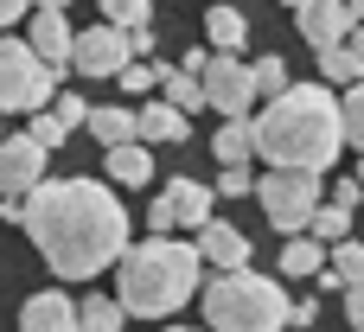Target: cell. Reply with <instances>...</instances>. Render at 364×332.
<instances>
[{
    "mask_svg": "<svg viewBox=\"0 0 364 332\" xmlns=\"http://www.w3.org/2000/svg\"><path fill=\"white\" fill-rule=\"evenodd\" d=\"M19 224L64 282H90L128 256V205L102 179H45L26 198Z\"/></svg>",
    "mask_w": 364,
    "mask_h": 332,
    "instance_id": "obj_1",
    "label": "cell"
},
{
    "mask_svg": "<svg viewBox=\"0 0 364 332\" xmlns=\"http://www.w3.org/2000/svg\"><path fill=\"white\" fill-rule=\"evenodd\" d=\"M346 147V122H339V96L326 83H288V96H275L256 115V154L275 173H307L320 179Z\"/></svg>",
    "mask_w": 364,
    "mask_h": 332,
    "instance_id": "obj_2",
    "label": "cell"
},
{
    "mask_svg": "<svg viewBox=\"0 0 364 332\" xmlns=\"http://www.w3.org/2000/svg\"><path fill=\"white\" fill-rule=\"evenodd\" d=\"M122 282H115V301L122 314L134 320H173L192 294H198V243H173V237H147V243H128V256L115 262Z\"/></svg>",
    "mask_w": 364,
    "mask_h": 332,
    "instance_id": "obj_3",
    "label": "cell"
},
{
    "mask_svg": "<svg viewBox=\"0 0 364 332\" xmlns=\"http://www.w3.org/2000/svg\"><path fill=\"white\" fill-rule=\"evenodd\" d=\"M288 294L275 275L237 269V275H211L205 282V332H282L288 326Z\"/></svg>",
    "mask_w": 364,
    "mask_h": 332,
    "instance_id": "obj_4",
    "label": "cell"
},
{
    "mask_svg": "<svg viewBox=\"0 0 364 332\" xmlns=\"http://www.w3.org/2000/svg\"><path fill=\"white\" fill-rule=\"evenodd\" d=\"M58 90V77L32 58L26 38H0V115H32L45 109Z\"/></svg>",
    "mask_w": 364,
    "mask_h": 332,
    "instance_id": "obj_5",
    "label": "cell"
},
{
    "mask_svg": "<svg viewBox=\"0 0 364 332\" xmlns=\"http://www.w3.org/2000/svg\"><path fill=\"white\" fill-rule=\"evenodd\" d=\"M256 198H262L269 224L288 230V237H301L314 224V211L326 205L320 198V179H307V173H269V179H256Z\"/></svg>",
    "mask_w": 364,
    "mask_h": 332,
    "instance_id": "obj_6",
    "label": "cell"
},
{
    "mask_svg": "<svg viewBox=\"0 0 364 332\" xmlns=\"http://www.w3.org/2000/svg\"><path fill=\"white\" fill-rule=\"evenodd\" d=\"M211 186H198V179H166V192L147 205V230L154 237H166V230H205L211 224Z\"/></svg>",
    "mask_w": 364,
    "mask_h": 332,
    "instance_id": "obj_7",
    "label": "cell"
},
{
    "mask_svg": "<svg viewBox=\"0 0 364 332\" xmlns=\"http://www.w3.org/2000/svg\"><path fill=\"white\" fill-rule=\"evenodd\" d=\"M198 90H205V102H211L224 122H243L250 102H256V83H250V64H243V58H205Z\"/></svg>",
    "mask_w": 364,
    "mask_h": 332,
    "instance_id": "obj_8",
    "label": "cell"
},
{
    "mask_svg": "<svg viewBox=\"0 0 364 332\" xmlns=\"http://www.w3.org/2000/svg\"><path fill=\"white\" fill-rule=\"evenodd\" d=\"M134 64V45H128V32H115V26H90V32H77V45H70V70H83V77H122Z\"/></svg>",
    "mask_w": 364,
    "mask_h": 332,
    "instance_id": "obj_9",
    "label": "cell"
},
{
    "mask_svg": "<svg viewBox=\"0 0 364 332\" xmlns=\"http://www.w3.org/2000/svg\"><path fill=\"white\" fill-rule=\"evenodd\" d=\"M26 19H32V32H26L32 58H38L51 77H64V70H70V45H77V32H70V13H64L58 0H45V6H32Z\"/></svg>",
    "mask_w": 364,
    "mask_h": 332,
    "instance_id": "obj_10",
    "label": "cell"
},
{
    "mask_svg": "<svg viewBox=\"0 0 364 332\" xmlns=\"http://www.w3.org/2000/svg\"><path fill=\"white\" fill-rule=\"evenodd\" d=\"M38 186H45V147H38V141H26V134L0 141V205L32 198Z\"/></svg>",
    "mask_w": 364,
    "mask_h": 332,
    "instance_id": "obj_11",
    "label": "cell"
},
{
    "mask_svg": "<svg viewBox=\"0 0 364 332\" xmlns=\"http://www.w3.org/2000/svg\"><path fill=\"white\" fill-rule=\"evenodd\" d=\"M352 26H358V19H352V6H346V0H301V6H294V32H301L314 51L346 45V38H352Z\"/></svg>",
    "mask_w": 364,
    "mask_h": 332,
    "instance_id": "obj_12",
    "label": "cell"
},
{
    "mask_svg": "<svg viewBox=\"0 0 364 332\" xmlns=\"http://www.w3.org/2000/svg\"><path fill=\"white\" fill-rule=\"evenodd\" d=\"M198 262H218V275H237V269H250V237H243L237 224L211 218V224L198 230Z\"/></svg>",
    "mask_w": 364,
    "mask_h": 332,
    "instance_id": "obj_13",
    "label": "cell"
},
{
    "mask_svg": "<svg viewBox=\"0 0 364 332\" xmlns=\"http://www.w3.org/2000/svg\"><path fill=\"white\" fill-rule=\"evenodd\" d=\"M19 332H83L77 326V307H70V294H32L26 301V314H19Z\"/></svg>",
    "mask_w": 364,
    "mask_h": 332,
    "instance_id": "obj_14",
    "label": "cell"
},
{
    "mask_svg": "<svg viewBox=\"0 0 364 332\" xmlns=\"http://www.w3.org/2000/svg\"><path fill=\"white\" fill-rule=\"evenodd\" d=\"M205 38H211V58H237L243 38H250V19L237 6H211L205 13Z\"/></svg>",
    "mask_w": 364,
    "mask_h": 332,
    "instance_id": "obj_15",
    "label": "cell"
},
{
    "mask_svg": "<svg viewBox=\"0 0 364 332\" xmlns=\"http://www.w3.org/2000/svg\"><path fill=\"white\" fill-rule=\"evenodd\" d=\"M134 134H141V147H147V141H186V115L154 96L147 109H134Z\"/></svg>",
    "mask_w": 364,
    "mask_h": 332,
    "instance_id": "obj_16",
    "label": "cell"
},
{
    "mask_svg": "<svg viewBox=\"0 0 364 332\" xmlns=\"http://www.w3.org/2000/svg\"><path fill=\"white\" fill-rule=\"evenodd\" d=\"M83 128H90V134H96L109 154L141 141V134H134V109H90V122H83Z\"/></svg>",
    "mask_w": 364,
    "mask_h": 332,
    "instance_id": "obj_17",
    "label": "cell"
},
{
    "mask_svg": "<svg viewBox=\"0 0 364 332\" xmlns=\"http://www.w3.org/2000/svg\"><path fill=\"white\" fill-rule=\"evenodd\" d=\"M211 147H218L224 166H250V154H256V122H250V115H243V122H224V128L211 134Z\"/></svg>",
    "mask_w": 364,
    "mask_h": 332,
    "instance_id": "obj_18",
    "label": "cell"
},
{
    "mask_svg": "<svg viewBox=\"0 0 364 332\" xmlns=\"http://www.w3.org/2000/svg\"><path fill=\"white\" fill-rule=\"evenodd\" d=\"M102 166H109V179H115V186H147V179H154V154H147L141 141H134V147H115Z\"/></svg>",
    "mask_w": 364,
    "mask_h": 332,
    "instance_id": "obj_19",
    "label": "cell"
},
{
    "mask_svg": "<svg viewBox=\"0 0 364 332\" xmlns=\"http://www.w3.org/2000/svg\"><path fill=\"white\" fill-rule=\"evenodd\" d=\"M307 237L320 243V250H339V243H352V211H339L333 198L314 211V224H307Z\"/></svg>",
    "mask_w": 364,
    "mask_h": 332,
    "instance_id": "obj_20",
    "label": "cell"
},
{
    "mask_svg": "<svg viewBox=\"0 0 364 332\" xmlns=\"http://www.w3.org/2000/svg\"><path fill=\"white\" fill-rule=\"evenodd\" d=\"M320 77L339 83V90H358L364 83V58L352 51V45H333V51H320Z\"/></svg>",
    "mask_w": 364,
    "mask_h": 332,
    "instance_id": "obj_21",
    "label": "cell"
},
{
    "mask_svg": "<svg viewBox=\"0 0 364 332\" xmlns=\"http://www.w3.org/2000/svg\"><path fill=\"white\" fill-rule=\"evenodd\" d=\"M122 320H128V314H122L115 294H90V301L77 307V326L83 332H122Z\"/></svg>",
    "mask_w": 364,
    "mask_h": 332,
    "instance_id": "obj_22",
    "label": "cell"
},
{
    "mask_svg": "<svg viewBox=\"0 0 364 332\" xmlns=\"http://www.w3.org/2000/svg\"><path fill=\"white\" fill-rule=\"evenodd\" d=\"M102 26H115V32H147V26H154V6H147V0H102Z\"/></svg>",
    "mask_w": 364,
    "mask_h": 332,
    "instance_id": "obj_23",
    "label": "cell"
},
{
    "mask_svg": "<svg viewBox=\"0 0 364 332\" xmlns=\"http://www.w3.org/2000/svg\"><path fill=\"white\" fill-rule=\"evenodd\" d=\"M320 269H326V250H320L314 237L282 243V275H320Z\"/></svg>",
    "mask_w": 364,
    "mask_h": 332,
    "instance_id": "obj_24",
    "label": "cell"
},
{
    "mask_svg": "<svg viewBox=\"0 0 364 332\" xmlns=\"http://www.w3.org/2000/svg\"><path fill=\"white\" fill-rule=\"evenodd\" d=\"M160 90H166L160 102H166V109H179V115H192V109H205V90H198V77H186L179 64H173V77H166Z\"/></svg>",
    "mask_w": 364,
    "mask_h": 332,
    "instance_id": "obj_25",
    "label": "cell"
},
{
    "mask_svg": "<svg viewBox=\"0 0 364 332\" xmlns=\"http://www.w3.org/2000/svg\"><path fill=\"white\" fill-rule=\"evenodd\" d=\"M250 83H256V96L275 102V96H288V64H282V58H256V64H250Z\"/></svg>",
    "mask_w": 364,
    "mask_h": 332,
    "instance_id": "obj_26",
    "label": "cell"
},
{
    "mask_svg": "<svg viewBox=\"0 0 364 332\" xmlns=\"http://www.w3.org/2000/svg\"><path fill=\"white\" fill-rule=\"evenodd\" d=\"M326 256H333L326 269H333L346 288H364V243H339V250H326Z\"/></svg>",
    "mask_w": 364,
    "mask_h": 332,
    "instance_id": "obj_27",
    "label": "cell"
},
{
    "mask_svg": "<svg viewBox=\"0 0 364 332\" xmlns=\"http://www.w3.org/2000/svg\"><path fill=\"white\" fill-rule=\"evenodd\" d=\"M339 122H346V141H358V154H364V83L339 96Z\"/></svg>",
    "mask_w": 364,
    "mask_h": 332,
    "instance_id": "obj_28",
    "label": "cell"
},
{
    "mask_svg": "<svg viewBox=\"0 0 364 332\" xmlns=\"http://www.w3.org/2000/svg\"><path fill=\"white\" fill-rule=\"evenodd\" d=\"M166 77H173V64H160V58H154V64H128L115 83H122V90H154V83H166Z\"/></svg>",
    "mask_w": 364,
    "mask_h": 332,
    "instance_id": "obj_29",
    "label": "cell"
},
{
    "mask_svg": "<svg viewBox=\"0 0 364 332\" xmlns=\"http://www.w3.org/2000/svg\"><path fill=\"white\" fill-rule=\"evenodd\" d=\"M218 198H256V179H250V166H224V179L211 186Z\"/></svg>",
    "mask_w": 364,
    "mask_h": 332,
    "instance_id": "obj_30",
    "label": "cell"
},
{
    "mask_svg": "<svg viewBox=\"0 0 364 332\" xmlns=\"http://www.w3.org/2000/svg\"><path fill=\"white\" fill-rule=\"evenodd\" d=\"M51 115H58L64 128H83V122H90V102H83L77 90H58V109H51Z\"/></svg>",
    "mask_w": 364,
    "mask_h": 332,
    "instance_id": "obj_31",
    "label": "cell"
},
{
    "mask_svg": "<svg viewBox=\"0 0 364 332\" xmlns=\"http://www.w3.org/2000/svg\"><path fill=\"white\" fill-rule=\"evenodd\" d=\"M64 134H70V128H64V122H58V115H38V122H32V128H26V141H38V147H45V154H51V147H64Z\"/></svg>",
    "mask_w": 364,
    "mask_h": 332,
    "instance_id": "obj_32",
    "label": "cell"
},
{
    "mask_svg": "<svg viewBox=\"0 0 364 332\" xmlns=\"http://www.w3.org/2000/svg\"><path fill=\"white\" fill-rule=\"evenodd\" d=\"M358 198H364L358 179H339V186H333V205H339V211H358Z\"/></svg>",
    "mask_w": 364,
    "mask_h": 332,
    "instance_id": "obj_33",
    "label": "cell"
},
{
    "mask_svg": "<svg viewBox=\"0 0 364 332\" xmlns=\"http://www.w3.org/2000/svg\"><path fill=\"white\" fill-rule=\"evenodd\" d=\"M314 320H320V301H314V294H307V301H294V307H288V326H314Z\"/></svg>",
    "mask_w": 364,
    "mask_h": 332,
    "instance_id": "obj_34",
    "label": "cell"
},
{
    "mask_svg": "<svg viewBox=\"0 0 364 332\" xmlns=\"http://www.w3.org/2000/svg\"><path fill=\"white\" fill-rule=\"evenodd\" d=\"M346 320H352V332H364V288H346Z\"/></svg>",
    "mask_w": 364,
    "mask_h": 332,
    "instance_id": "obj_35",
    "label": "cell"
},
{
    "mask_svg": "<svg viewBox=\"0 0 364 332\" xmlns=\"http://www.w3.org/2000/svg\"><path fill=\"white\" fill-rule=\"evenodd\" d=\"M13 19H26V6H19V0H0V32H6Z\"/></svg>",
    "mask_w": 364,
    "mask_h": 332,
    "instance_id": "obj_36",
    "label": "cell"
},
{
    "mask_svg": "<svg viewBox=\"0 0 364 332\" xmlns=\"http://www.w3.org/2000/svg\"><path fill=\"white\" fill-rule=\"evenodd\" d=\"M166 332H205V326H166Z\"/></svg>",
    "mask_w": 364,
    "mask_h": 332,
    "instance_id": "obj_37",
    "label": "cell"
},
{
    "mask_svg": "<svg viewBox=\"0 0 364 332\" xmlns=\"http://www.w3.org/2000/svg\"><path fill=\"white\" fill-rule=\"evenodd\" d=\"M358 186H364V160H358Z\"/></svg>",
    "mask_w": 364,
    "mask_h": 332,
    "instance_id": "obj_38",
    "label": "cell"
}]
</instances>
